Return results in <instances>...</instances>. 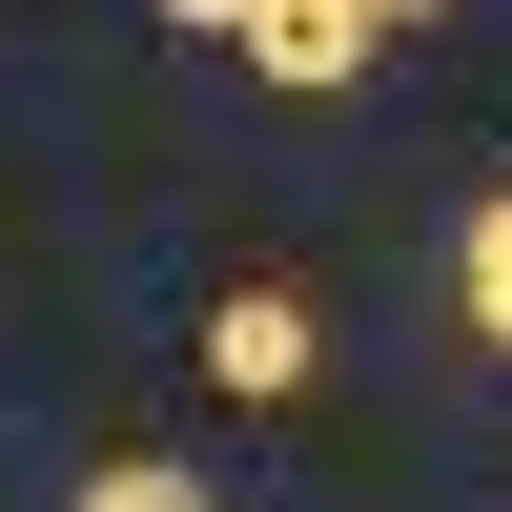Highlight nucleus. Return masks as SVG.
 I'll list each match as a JSON object with an SVG mask.
<instances>
[{"instance_id": "f03ea898", "label": "nucleus", "mask_w": 512, "mask_h": 512, "mask_svg": "<svg viewBox=\"0 0 512 512\" xmlns=\"http://www.w3.org/2000/svg\"><path fill=\"white\" fill-rule=\"evenodd\" d=\"M185 349H205V390H246V410H287V390H328V328L287 308V287H226V308H205Z\"/></svg>"}, {"instance_id": "7ed1b4c3", "label": "nucleus", "mask_w": 512, "mask_h": 512, "mask_svg": "<svg viewBox=\"0 0 512 512\" xmlns=\"http://www.w3.org/2000/svg\"><path fill=\"white\" fill-rule=\"evenodd\" d=\"M82 512H226L205 472H164V451H123V472H82Z\"/></svg>"}, {"instance_id": "f257e3e1", "label": "nucleus", "mask_w": 512, "mask_h": 512, "mask_svg": "<svg viewBox=\"0 0 512 512\" xmlns=\"http://www.w3.org/2000/svg\"><path fill=\"white\" fill-rule=\"evenodd\" d=\"M369 41H390V0H246L226 62H246V82H287V103H328V82H369Z\"/></svg>"}, {"instance_id": "423d86ee", "label": "nucleus", "mask_w": 512, "mask_h": 512, "mask_svg": "<svg viewBox=\"0 0 512 512\" xmlns=\"http://www.w3.org/2000/svg\"><path fill=\"white\" fill-rule=\"evenodd\" d=\"M390 21H431V0H390Z\"/></svg>"}, {"instance_id": "20e7f679", "label": "nucleus", "mask_w": 512, "mask_h": 512, "mask_svg": "<svg viewBox=\"0 0 512 512\" xmlns=\"http://www.w3.org/2000/svg\"><path fill=\"white\" fill-rule=\"evenodd\" d=\"M451 267H472V328H492V349H512V185L472 205V246H451Z\"/></svg>"}, {"instance_id": "39448f33", "label": "nucleus", "mask_w": 512, "mask_h": 512, "mask_svg": "<svg viewBox=\"0 0 512 512\" xmlns=\"http://www.w3.org/2000/svg\"><path fill=\"white\" fill-rule=\"evenodd\" d=\"M164 21H185V41H246V0H164Z\"/></svg>"}]
</instances>
